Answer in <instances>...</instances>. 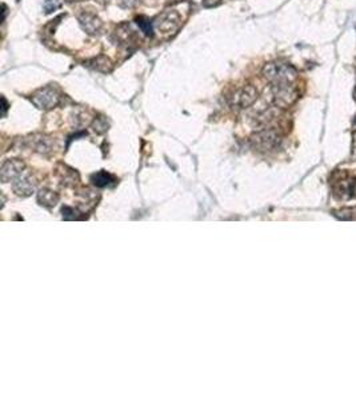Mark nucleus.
Instances as JSON below:
<instances>
[{
    "label": "nucleus",
    "instance_id": "obj_18",
    "mask_svg": "<svg viewBox=\"0 0 356 400\" xmlns=\"http://www.w3.org/2000/svg\"><path fill=\"white\" fill-rule=\"evenodd\" d=\"M92 127H94V131L98 133H103L106 132L107 130H108V123H107V119L103 118V116H99V118H96L95 120H94V124H92Z\"/></svg>",
    "mask_w": 356,
    "mask_h": 400
},
{
    "label": "nucleus",
    "instance_id": "obj_15",
    "mask_svg": "<svg viewBox=\"0 0 356 400\" xmlns=\"http://www.w3.org/2000/svg\"><path fill=\"white\" fill-rule=\"evenodd\" d=\"M135 22H136V24L139 26L141 32H143L146 36H150V38H151L152 35H154V31H155V28H154V22H151V20L148 19V18H146V16H137L136 19H135Z\"/></svg>",
    "mask_w": 356,
    "mask_h": 400
},
{
    "label": "nucleus",
    "instance_id": "obj_5",
    "mask_svg": "<svg viewBox=\"0 0 356 400\" xmlns=\"http://www.w3.org/2000/svg\"><path fill=\"white\" fill-rule=\"evenodd\" d=\"M31 102L35 104V107H38L39 110H52L60 102V92L57 91V88L53 87V86L39 88L38 91L34 92Z\"/></svg>",
    "mask_w": 356,
    "mask_h": 400
},
{
    "label": "nucleus",
    "instance_id": "obj_21",
    "mask_svg": "<svg viewBox=\"0 0 356 400\" xmlns=\"http://www.w3.org/2000/svg\"><path fill=\"white\" fill-rule=\"evenodd\" d=\"M223 3L222 0H203V7L204 8H215L219 7Z\"/></svg>",
    "mask_w": 356,
    "mask_h": 400
},
{
    "label": "nucleus",
    "instance_id": "obj_22",
    "mask_svg": "<svg viewBox=\"0 0 356 400\" xmlns=\"http://www.w3.org/2000/svg\"><path fill=\"white\" fill-rule=\"evenodd\" d=\"M352 153H353V156L356 157V133L353 135V149H352Z\"/></svg>",
    "mask_w": 356,
    "mask_h": 400
},
{
    "label": "nucleus",
    "instance_id": "obj_26",
    "mask_svg": "<svg viewBox=\"0 0 356 400\" xmlns=\"http://www.w3.org/2000/svg\"><path fill=\"white\" fill-rule=\"evenodd\" d=\"M353 124H355V126H356V116H355V120H353Z\"/></svg>",
    "mask_w": 356,
    "mask_h": 400
},
{
    "label": "nucleus",
    "instance_id": "obj_14",
    "mask_svg": "<svg viewBox=\"0 0 356 400\" xmlns=\"http://www.w3.org/2000/svg\"><path fill=\"white\" fill-rule=\"evenodd\" d=\"M115 35H116V39H118L119 42L128 44V43H131V40H132L133 38V31L131 30V27H129L128 24H120V26L116 28Z\"/></svg>",
    "mask_w": 356,
    "mask_h": 400
},
{
    "label": "nucleus",
    "instance_id": "obj_9",
    "mask_svg": "<svg viewBox=\"0 0 356 400\" xmlns=\"http://www.w3.org/2000/svg\"><path fill=\"white\" fill-rule=\"evenodd\" d=\"M26 166L22 160L19 159H10L4 162L2 171H0V178L3 183H8L12 180H16L18 178L23 175V171Z\"/></svg>",
    "mask_w": 356,
    "mask_h": 400
},
{
    "label": "nucleus",
    "instance_id": "obj_24",
    "mask_svg": "<svg viewBox=\"0 0 356 400\" xmlns=\"http://www.w3.org/2000/svg\"><path fill=\"white\" fill-rule=\"evenodd\" d=\"M65 2H68V3H78V2H84V0H65Z\"/></svg>",
    "mask_w": 356,
    "mask_h": 400
},
{
    "label": "nucleus",
    "instance_id": "obj_20",
    "mask_svg": "<svg viewBox=\"0 0 356 400\" xmlns=\"http://www.w3.org/2000/svg\"><path fill=\"white\" fill-rule=\"evenodd\" d=\"M141 3V0H118V6L124 10H131V8L137 7Z\"/></svg>",
    "mask_w": 356,
    "mask_h": 400
},
{
    "label": "nucleus",
    "instance_id": "obj_16",
    "mask_svg": "<svg viewBox=\"0 0 356 400\" xmlns=\"http://www.w3.org/2000/svg\"><path fill=\"white\" fill-rule=\"evenodd\" d=\"M92 183H94V186L96 187H100V188H103V187H107L108 184L114 180V178L108 174V172L106 171H100L98 172V174H95V175H92L91 178Z\"/></svg>",
    "mask_w": 356,
    "mask_h": 400
},
{
    "label": "nucleus",
    "instance_id": "obj_6",
    "mask_svg": "<svg viewBox=\"0 0 356 400\" xmlns=\"http://www.w3.org/2000/svg\"><path fill=\"white\" fill-rule=\"evenodd\" d=\"M258 90L254 86L248 84V86L236 88L235 91L231 94V96L228 98V102H230L232 107L244 110V108H248V107L252 106L258 100Z\"/></svg>",
    "mask_w": 356,
    "mask_h": 400
},
{
    "label": "nucleus",
    "instance_id": "obj_23",
    "mask_svg": "<svg viewBox=\"0 0 356 400\" xmlns=\"http://www.w3.org/2000/svg\"><path fill=\"white\" fill-rule=\"evenodd\" d=\"M6 111H7V102L3 98V115H6Z\"/></svg>",
    "mask_w": 356,
    "mask_h": 400
},
{
    "label": "nucleus",
    "instance_id": "obj_1",
    "mask_svg": "<svg viewBox=\"0 0 356 400\" xmlns=\"http://www.w3.org/2000/svg\"><path fill=\"white\" fill-rule=\"evenodd\" d=\"M261 73L271 84L294 83L298 79L295 67L284 61H269L263 67Z\"/></svg>",
    "mask_w": 356,
    "mask_h": 400
},
{
    "label": "nucleus",
    "instance_id": "obj_10",
    "mask_svg": "<svg viewBox=\"0 0 356 400\" xmlns=\"http://www.w3.org/2000/svg\"><path fill=\"white\" fill-rule=\"evenodd\" d=\"M36 190V182H35V178H32L31 175H22L20 178L16 179V182L14 183V191H15L16 195L19 196H30L32 195V192H35Z\"/></svg>",
    "mask_w": 356,
    "mask_h": 400
},
{
    "label": "nucleus",
    "instance_id": "obj_11",
    "mask_svg": "<svg viewBox=\"0 0 356 400\" xmlns=\"http://www.w3.org/2000/svg\"><path fill=\"white\" fill-rule=\"evenodd\" d=\"M84 65H87L88 68L94 69L96 72L102 73H110L112 71V61L110 57L104 56V55H99L96 57H92L90 60L84 61Z\"/></svg>",
    "mask_w": 356,
    "mask_h": 400
},
{
    "label": "nucleus",
    "instance_id": "obj_3",
    "mask_svg": "<svg viewBox=\"0 0 356 400\" xmlns=\"http://www.w3.org/2000/svg\"><path fill=\"white\" fill-rule=\"evenodd\" d=\"M281 136L276 128L263 127L251 136V144L261 152L273 151L280 145Z\"/></svg>",
    "mask_w": 356,
    "mask_h": 400
},
{
    "label": "nucleus",
    "instance_id": "obj_27",
    "mask_svg": "<svg viewBox=\"0 0 356 400\" xmlns=\"http://www.w3.org/2000/svg\"><path fill=\"white\" fill-rule=\"evenodd\" d=\"M18 2H20V0H18Z\"/></svg>",
    "mask_w": 356,
    "mask_h": 400
},
{
    "label": "nucleus",
    "instance_id": "obj_12",
    "mask_svg": "<svg viewBox=\"0 0 356 400\" xmlns=\"http://www.w3.org/2000/svg\"><path fill=\"white\" fill-rule=\"evenodd\" d=\"M30 143L31 147L39 153H48L52 149V140L44 135H34L32 139H30Z\"/></svg>",
    "mask_w": 356,
    "mask_h": 400
},
{
    "label": "nucleus",
    "instance_id": "obj_25",
    "mask_svg": "<svg viewBox=\"0 0 356 400\" xmlns=\"http://www.w3.org/2000/svg\"><path fill=\"white\" fill-rule=\"evenodd\" d=\"M353 99L356 100V86H355V90H353Z\"/></svg>",
    "mask_w": 356,
    "mask_h": 400
},
{
    "label": "nucleus",
    "instance_id": "obj_8",
    "mask_svg": "<svg viewBox=\"0 0 356 400\" xmlns=\"http://www.w3.org/2000/svg\"><path fill=\"white\" fill-rule=\"evenodd\" d=\"M78 22H79L80 27L84 32H87L91 36H96L100 35L103 31V22L98 15L92 14L90 11H83L80 12L78 15Z\"/></svg>",
    "mask_w": 356,
    "mask_h": 400
},
{
    "label": "nucleus",
    "instance_id": "obj_19",
    "mask_svg": "<svg viewBox=\"0 0 356 400\" xmlns=\"http://www.w3.org/2000/svg\"><path fill=\"white\" fill-rule=\"evenodd\" d=\"M61 7V0H46L43 4L44 12L46 14H52L53 11H56Z\"/></svg>",
    "mask_w": 356,
    "mask_h": 400
},
{
    "label": "nucleus",
    "instance_id": "obj_4",
    "mask_svg": "<svg viewBox=\"0 0 356 400\" xmlns=\"http://www.w3.org/2000/svg\"><path fill=\"white\" fill-rule=\"evenodd\" d=\"M182 15L175 10H168V11L162 12L154 20V28L164 36H170L178 32L179 28L182 27Z\"/></svg>",
    "mask_w": 356,
    "mask_h": 400
},
{
    "label": "nucleus",
    "instance_id": "obj_13",
    "mask_svg": "<svg viewBox=\"0 0 356 400\" xmlns=\"http://www.w3.org/2000/svg\"><path fill=\"white\" fill-rule=\"evenodd\" d=\"M57 200H59V196L51 190H42L38 194V202L40 203L42 206L48 207V208L55 206L57 203Z\"/></svg>",
    "mask_w": 356,
    "mask_h": 400
},
{
    "label": "nucleus",
    "instance_id": "obj_17",
    "mask_svg": "<svg viewBox=\"0 0 356 400\" xmlns=\"http://www.w3.org/2000/svg\"><path fill=\"white\" fill-rule=\"evenodd\" d=\"M335 216L340 220H353L356 219V208L351 207V208H343V210L335 211Z\"/></svg>",
    "mask_w": 356,
    "mask_h": 400
},
{
    "label": "nucleus",
    "instance_id": "obj_2",
    "mask_svg": "<svg viewBox=\"0 0 356 400\" xmlns=\"http://www.w3.org/2000/svg\"><path fill=\"white\" fill-rule=\"evenodd\" d=\"M271 99L272 104L277 108H290L299 99V91L294 83L271 84Z\"/></svg>",
    "mask_w": 356,
    "mask_h": 400
},
{
    "label": "nucleus",
    "instance_id": "obj_7",
    "mask_svg": "<svg viewBox=\"0 0 356 400\" xmlns=\"http://www.w3.org/2000/svg\"><path fill=\"white\" fill-rule=\"evenodd\" d=\"M356 179L351 178L345 172L333 176L332 191L337 199H349L355 195Z\"/></svg>",
    "mask_w": 356,
    "mask_h": 400
}]
</instances>
